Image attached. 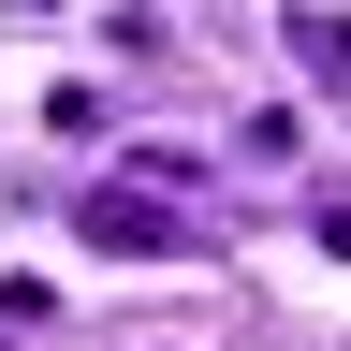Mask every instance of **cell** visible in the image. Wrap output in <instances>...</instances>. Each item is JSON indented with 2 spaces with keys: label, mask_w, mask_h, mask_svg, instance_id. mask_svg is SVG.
<instances>
[{
  "label": "cell",
  "mask_w": 351,
  "mask_h": 351,
  "mask_svg": "<svg viewBox=\"0 0 351 351\" xmlns=\"http://www.w3.org/2000/svg\"><path fill=\"white\" fill-rule=\"evenodd\" d=\"M293 73L322 103H351V15H293Z\"/></svg>",
  "instance_id": "obj_2"
},
{
  "label": "cell",
  "mask_w": 351,
  "mask_h": 351,
  "mask_svg": "<svg viewBox=\"0 0 351 351\" xmlns=\"http://www.w3.org/2000/svg\"><path fill=\"white\" fill-rule=\"evenodd\" d=\"M73 234L103 249V263H176V249H191V234H176V205H161V191H132V176H103V191L73 205Z\"/></svg>",
  "instance_id": "obj_1"
},
{
  "label": "cell",
  "mask_w": 351,
  "mask_h": 351,
  "mask_svg": "<svg viewBox=\"0 0 351 351\" xmlns=\"http://www.w3.org/2000/svg\"><path fill=\"white\" fill-rule=\"evenodd\" d=\"M322 263H351V205H322Z\"/></svg>",
  "instance_id": "obj_3"
}]
</instances>
